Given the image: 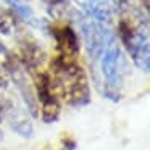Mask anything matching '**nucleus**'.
I'll return each instance as SVG.
<instances>
[{"label":"nucleus","mask_w":150,"mask_h":150,"mask_svg":"<svg viewBox=\"0 0 150 150\" xmlns=\"http://www.w3.org/2000/svg\"><path fill=\"white\" fill-rule=\"evenodd\" d=\"M97 60L100 62V71L105 79L107 95L111 97V100H116L118 91L123 86L124 78V57L115 37L103 47Z\"/></svg>","instance_id":"1"},{"label":"nucleus","mask_w":150,"mask_h":150,"mask_svg":"<svg viewBox=\"0 0 150 150\" xmlns=\"http://www.w3.org/2000/svg\"><path fill=\"white\" fill-rule=\"evenodd\" d=\"M126 45L132 55L134 62L139 68H144V71H149V42L147 36H142V33L129 34L126 39Z\"/></svg>","instance_id":"2"},{"label":"nucleus","mask_w":150,"mask_h":150,"mask_svg":"<svg viewBox=\"0 0 150 150\" xmlns=\"http://www.w3.org/2000/svg\"><path fill=\"white\" fill-rule=\"evenodd\" d=\"M86 10L98 23H108L113 15V0H84Z\"/></svg>","instance_id":"3"}]
</instances>
